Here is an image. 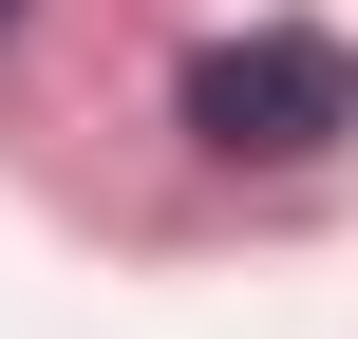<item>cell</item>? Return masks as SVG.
<instances>
[{"mask_svg":"<svg viewBox=\"0 0 358 339\" xmlns=\"http://www.w3.org/2000/svg\"><path fill=\"white\" fill-rule=\"evenodd\" d=\"M189 132H208V151H264V170H283V151H340L358 132V57L302 38V19H245V38L189 57Z\"/></svg>","mask_w":358,"mask_h":339,"instance_id":"cell-1","label":"cell"},{"mask_svg":"<svg viewBox=\"0 0 358 339\" xmlns=\"http://www.w3.org/2000/svg\"><path fill=\"white\" fill-rule=\"evenodd\" d=\"M0 19H19V0H0Z\"/></svg>","mask_w":358,"mask_h":339,"instance_id":"cell-2","label":"cell"}]
</instances>
